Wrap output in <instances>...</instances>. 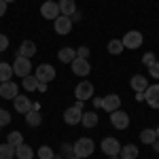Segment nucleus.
I'll use <instances>...</instances> for the list:
<instances>
[{
    "instance_id": "f257e3e1",
    "label": "nucleus",
    "mask_w": 159,
    "mask_h": 159,
    "mask_svg": "<svg viewBox=\"0 0 159 159\" xmlns=\"http://www.w3.org/2000/svg\"><path fill=\"white\" fill-rule=\"evenodd\" d=\"M72 151H74V157L85 159V157H89V155H93L96 142H93L91 138H79V140L72 144Z\"/></svg>"
},
{
    "instance_id": "f03ea898",
    "label": "nucleus",
    "mask_w": 159,
    "mask_h": 159,
    "mask_svg": "<svg viewBox=\"0 0 159 159\" xmlns=\"http://www.w3.org/2000/svg\"><path fill=\"white\" fill-rule=\"evenodd\" d=\"M121 43H123V47H125V49L136 51V49H140V47H142L144 36H142L138 30H129V32H125V36L121 38Z\"/></svg>"
},
{
    "instance_id": "7ed1b4c3",
    "label": "nucleus",
    "mask_w": 159,
    "mask_h": 159,
    "mask_svg": "<svg viewBox=\"0 0 159 159\" xmlns=\"http://www.w3.org/2000/svg\"><path fill=\"white\" fill-rule=\"evenodd\" d=\"M32 72V64L28 57H21V55H15V61H13V74H17V76H28V74Z\"/></svg>"
},
{
    "instance_id": "20e7f679",
    "label": "nucleus",
    "mask_w": 159,
    "mask_h": 159,
    "mask_svg": "<svg viewBox=\"0 0 159 159\" xmlns=\"http://www.w3.org/2000/svg\"><path fill=\"white\" fill-rule=\"evenodd\" d=\"M55 68L51 66V64H40V66H36V72H34V76L38 79V83H51L53 79H55Z\"/></svg>"
},
{
    "instance_id": "39448f33",
    "label": "nucleus",
    "mask_w": 159,
    "mask_h": 159,
    "mask_svg": "<svg viewBox=\"0 0 159 159\" xmlns=\"http://www.w3.org/2000/svg\"><path fill=\"white\" fill-rule=\"evenodd\" d=\"M40 15H43L45 19H49V21H55V19L61 15V13H60V4L53 2V0L43 2V4H40Z\"/></svg>"
},
{
    "instance_id": "423d86ee",
    "label": "nucleus",
    "mask_w": 159,
    "mask_h": 159,
    "mask_svg": "<svg viewBox=\"0 0 159 159\" xmlns=\"http://www.w3.org/2000/svg\"><path fill=\"white\" fill-rule=\"evenodd\" d=\"M108 115H110V123H112L115 129H127V127H129V115L123 112L121 108L112 110V112H108Z\"/></svg>"
},
{
    "instance_id": "0eeeda50",
    "label": "nucleus",
    "mask_w": 159,
    "mask_h": 159,
    "mask_svg": "<svg viewBox=\"0 0 159 159\" xmlns=\"http://www.w3.org/2000/svg\"><path fill=\"white\" fill-rule=\"evenodd\" d=\"M74 98L81 100V102L91 100V98H93V85H91L89 81H81L79 85L74 87Z\"/></svg>"
},
{
    "instance_id": "6e6552de",
    "label": "nucleus",
    "mask_w": 159,
    "mask_h": 159,
    "mask_svg": "<svg viewBox=\"0 0 159 159\" xmlns=\"http://www.w3.org/2000/svg\"><path fill=\"white\" fill-rule=\"evenodd\" d=\"M17 96H19V89H17V83L15 81L0 83V98L2 100H15Z\"/></svg>"
},
{
    "instance_id": "1a4fd4ad",
    "label": "nucleus",
    "mask_w": 159,
    "mask_h": 159,
    "mask_svg": "<svg viewBox=\"0 0 159 159\" xmlns=\"http://www.w3.org/2000/svg\"><path fill=\"white\" fill-rule=\"evenodd\" d=\"M70 68H72V72L76 76H87V74L91 72V64L87 60H83V57H74L70 61Z\"/></svg>"
},
{
    "instance_id": "9d476101",
    "label": "nucleus",
    "mask_w": 159,
    "mask_h": 159,
    "mask_svg": "<svg viewBox=\"0 0 159 159\" xmlns=\"http://www.w3.org/2000/svg\"><path fill=\"white\" fill-rule=\"evenodd\" d=\"M144 102H147L151 108H159V83H153V85L147 87V91H144Z\"/></svg>"
},
{
    "instance_id": "9b49d317",
    "label": "nucleus",
    "mask_w": 159,
    "mask_h": 159,
    "mask_svg": "<svg viewBox=\"0 0 159 159\" xmlns=\"http://www.w3.org/2000/svg\"><path fill=\"white\" fill-rule=\"evenodd\" d=\"M53 30H55L57 34H61V36H66V34L72 30V19L66 17V15H60V17L53 21Z\"/></svg>"
},
{
    "instance_id": "f8f14e48",
    "label": "nucleus",
    "mask_w": 159,
    "mask_h": 159,
    "mask_svg": "<svg viewBox=\"0 0 159 159\" xmlns=\"http://www.w3.org/2000/svg\"><path fill=\"white\" fill-rule=\"evenodd\" d=\"M119 151H121V144H119V140H117V138L108 136V138H104V140H102V153H106L108 157L119 155Z\"/></svg>"
},
{
    "instance_id": "ddd939ff",
    "label": "nucleus",
    "mask_w": 159,
    "mask_h": 159,
    "mask_svg": "<svg viewBox=\"0 0 159 159\" xmlns=\"http://www.w3.org/2000/svg\"><path fill=\"white\" fill-rule=\"evenodd\" d=\"M13 106H15V110L19 112V115H25V112H30V110L34 108V104H32V100L28 98V96H17V98L13 100Z\"/></svg>"
},
{
    "instance_id": "4468645a",
    "label": "nucleus",
    "mask_w": 159,
    "mask_h": 159,
    "mask_svg": "<svg viewBox=\"0 0 159 159\" xmlns=\"http://www.w3.org/2000/svg\"><path fill=\"white\" fill-rule=\"evenodd\" d=\"M81 117H83V110L76 108V106H68V108L64 110V121L68 123V125H79Z\"/></svg>"
},
{
    "instance_id": "2eb2a0df",
    "label": "nucleus",
    "mask_w": 159,
    "mask_h": 159,
    "mask_svg": "<svg viewBox=\"0 0 159 159\" xmlns=\"http://www.w3.org/2000/svg\"><path fill=\"white\" fill-rule=\"evenodd\" d=\"M102 108L106 110V112L119 110V108H121V98H119L117 93H108V96H104V98H102Z\"/></svg>"
},
{
    "instance_id": "dca6fc26",
    "label": "nucleus",
    "mask_w": 159,
    "mask_h": 159,
    "mask_svg": "<svg viewBox=\"0 0 159 159\" xmlns=\"http://www.w3.org/2000/svg\"><path fill=\"white\" fill-rule=\"evenodd\" d=\"M34 53H36V45H34V40H24L21 45H19V51H17V55H21V57H34Z\"/></svg>"
},
{
    "instance_id": "f3484780",
    "label": "nucleus",
    "mask_w": 159,
    "mask_h": 159,
    "mask_svg": "<svg viewBox=\"0 0 159 159\" xmlns=\"http://www.w3.org/2000/svg\"><path fill=\"white\" fill-rule=\"evenodd\" d=\"M129 85H132V89L138 93V91H147L148 81H147V76H142V74H134L132 81H129Z\"/></svg>"
},
{
    "instance_id": "a211bd4d",
    "label": "nucleus",
    "mask_w": 159,
    "mask_h": 159,
    "mask_svg": "<svg viewBox=\"0 0 159 159\" xmlns=\"http://www.w3.org/2000/svg\"><path fill=\"white\" fill-rule=\"evenodd\" d=\"M57 4H60V13L66 15V17H72L76 13V2L74 0H57Z\"/></svg>"
},
{
    "instance_id": "6ab92c4d",
    "label": "nucleus",
    "mask_w": 159,
    "mask_h": 159,
    "mask_svg": "<svg viewBox=\"0 0 159 159\" xmlns=\"http://www.w3.org/2000/svg\"><path fill=\"white\" fill-rule=\"evenodd\" d=\"M74 57H76V49H72V47H61L57 51V60L64 61V64H70Z\"/></svg>"
},
{
    "instance_id": "aec40b11",
    "label": "nucleus",
    "mask_w": 159,
    "mask_h": 159,
    "mask_svg": "<svg viewBox=\"0 0 159 159\" xmlns=\"http://www.w3.org/2000/svg\"><path fill=\"white\" fill-rule=\"evenodd\" d=\"M140 155V151L136 148V144H123L121 151H119V157L121 159H136Z\"/></svg>"
},
{
    "instance_id": "412c9836",
    "label": "nucleus",
    "mask_w": 159,
    "mask_h": 159,
    "mask_svg": "<svg viewBox=\"0 0 159 159\" xmlns=\"http://www.w3.org/2000/svg\"><path fill=\"white\" fill-rule=\"evenodd\" d=\"M15 157L17 159H32L34 157V148L24 142V144H19V147L15 148Z\"/></svg>"
},
{
    "instance_id": "4be33fe9",
    "label": "nucleus",
    "mask_w": 159,
    "mask_h": 159,
    "mask_svg": "<svg viewBox=\"0 0 159 159\" xmlns=\"http://www.w3.org/2000/svg\"><path fill=\"white\" fill-rule=\"evenodd\" d=\"M25 123L30 125V127H38L40 123H43V115L38 112V110H30V112H25Z\"/></svg>"
},
{
    "instance_id": "5701e85b",
    "label": "nucleus",
    "mask_w": 159,
    "mask_h": 159,
    "mask_svg": "<svg viewBox=\"0 0 159 159\" xmlns=\"http://www.w3.org/2000/svg\"><path fill=\"white\" fill-rule=\"evenodd\" d=\"M81 123L85 125V127H96L98 125V115L93 112V110H83V117H81Z\"/></svg>"
},
{
    "instance_id": "b1692460",
    "label": "nucleus",
    "mask_w": 159,
    "mask_h": 159,
    "mask_svg": "<svg viewBox=\"0 0 159 159\" xmlns=\"http://www.w3.org/2000/svg\"><path fill=\"white\" fill-rule=\"evenodd\" d=\"M155 140H157V132H155L153 127H147V129L140 132V142H142V144H153Z\"/></svg>"
},
{
    "instance_id": "393cba45",
    "label": "nucleus",
    "mask_w": 159,
    "mask_h": 159,
    "mask_svg": "<svg viewBox=\"0 0 159 159\" xmlns=\"http://www.w3.org/2000/svg\"><path fill=\"white\" fill-rule=\"evenodd\" d=\"M106 49H108L110 55H121L123 51H125V47H123V43L119 40V38H112V40H108Z\"/></svg>"
},
{
    "instance_id": "a878e982",
    "label": "nucleus",
    "mask_w": 159,
    "mask_h": 159,
    "mask_svg": "<svg viewBox=\"0 0 159 159\" xmlns=\"http://www.w3.org/2000/svg\"><path fill=\"white\" fill-rule=\"evenodd\" d=\"M7 142H9L13 148H17L19 144H24V134L17 132V129H15V132H9V134H7Z\"/></svg>"
},
{
    "instance_id": "bb28decb",
    "label": "nucleus",
    "mask_w": 159,
    "mask_h": 159,
    "mask_svg": "<svg viewBox=\"0 0 159 159\" xmlns=\"http://www.w3.org/2000/svg\"><path fill=\"white\" fill-rule=\"evenodd\" d=\"M11 76H13V66L7 61H0V83L11 81Z\"/></svg>"
},
{
    "instance_id": "cd10ccee",
    "label": "nucleus",
    "mask_w": 159,
    "mask_h": 159,
    "mask_svg": "<svg viewBox=\"0 0 159 159\" xmlns=\"http://www.w3.org/2000/svg\"><path fill=\"white\" fill-rule=\"evenodd\" d=\"M21 87H24L25 91H36L38 89V79L36 76H24V83H21Z\"/></svg>"
},
{
    "instance_id": "c85d7f7f",
    "label": "nucleus",
    "mask_w": 159,
    "mask_h": 159,
    "mask_svg": "<svg viewBox=\"0 0 159 159\" xmlns=\"http://www.w3.org/2000/svg\"><path fill=\"white\" fill-rule=\"evenodd\" d=\"M13 157H15V148L9 142L0 144V159H13Z\"/></svg>"
},
{
    "instance_id": "c756f323",
    "label": "nucleus",
    "mask_w": 159,
    "mask_h": 159,
    "mask_svg": "<svg viewBox=\"0 0 159 159\" xmlns=\"http://www.w3.org/2000/svg\"><path fill=\"white\" fill-rule=\"evenodd\" d=\"M38 159H55V153H53V148L47 147V144H43V147L38 148Z\"/></svg>"
},
{
    "instance_id": "7c9ffc66",
    "label": "nucleus",
    "mask_w": 159,
    "mask_h": 159,
    "mask_svg": "<svg viewBox=\"0 0 159 159\" xmlns=\"http://www.w3.org/2000/svg\"><path fill=\"white\" fill-rule=\"evenodd\" d=\"M9 123H11V112L0 108V127H4V125H9Z\"/></svg>"
},
{
    "instance_id": "2f4dec72",
    "label": "nucleus",
    "mask_w": 159,
    "mask_h": 159,
    "mask_svg": "<svg viewBox=\"0 0 159 159\" xmlns=\"http://www.w3.org/2000/svg\"><path fill=\"white\" fill-rule=\"evenodd\" d=\"M155 61H157V55H155V53H144V55H142V64H144V66H151V64H155Z\"/></svg>"
},
{
    "instance_id": "473e14b6",
    "label": "nucleus",
    "mask_w": 159,
    "mask_h": 159,
    "mask_svg": "<svg viewBox=\"0 0 159 159\" xmlns=\"http://www.w3.org/2000/svg\"><path fill=\"white\" fill-rule=\"evenodd\" d=\"M148 74H151V79L159 81V61H155V64L148 66Z\"/></svg>"
},
{
    "instance_id": "72a5a7b5",
    "label": "nucleus",
    "mask_w": 159,
    "mask_h": 159,
    "mask_svg": "<svg viewBox=\"0 0 159 159\" xmlns=\"http://www.w3.org/2000/svg\"><path fill=\"white\" fill-rule=\"evenodd\" d=\"M76 57L87 60V57H89V47H79V49H76Z\"/></svg>"
},
{
    "instance_id": "f704fd0d",
    "label": "nucleus",
    "mask_w": 159,
    "mask_h": 159,
    "mask_svg": "<svg viewBox=\"0 0 159 159\" xmlns=\"http://www.w3.org/2000/svg\"><path fill=\"white\" fill-rule=\"evenodd\" d=\"M9 49V36H4V34H0V53L2 51Z\"/></svg>"
},
{
    "instance_id": "c9c22d12",
    "label": "nucleus",
    "mask_w": 159,
    "mask_h": 159,
    "mask_svg": "<svg viewBox=\"0 0 159 159\" xmlns=\"http://www.w3.org/2000/svg\"><path fill=\"white\" fill-rule=\"evenodd\" d=\"M61 153L66 155V157H72L74 151H72V144H61Z\"/></svg>"
},
{
    "instance_id": "e433bc0d",
    "label": "nucleus",
    "mask_w": 159,
    "mask_h": 159,
    "mask_svg": "<svg viewBox=\"0 0 159 159\" xmlns=\"http://www.w3.org/2000/svg\"><path fill=\"white\" fill-rule=\"evenodd\" d=\"M4 13H7V2L0 0V17H4Z\"/></svg>"
},
{
    "instance_id": "4c0bfd02",
    "label": "nucleus",
    "mask_w": 159,
    "mask_h": 159,
    "mask_svg": "<svg viewBox=\"0 0 159 159\" xmlns=\"http://www.w3.org/2000/svg\"><path fill=\"white\" fill-rule=\"evenodd\" d=\"M47 87H49V83H38V91H43V93H45V91H47Z\"/></svg>"
},
{
    "instance_id": "58836bf2",
    "label": "nucleus",
    "mask_w": 159,
    "mask_h": 159,
    "mask_svg": "<svg viewBox=\"0 0 159 159\" xmlns=\"http://www.w3.org/2000/svg\"><path fill=\"white\" fill-rule=\"evenodd\" d=\"M136 100H138V102H144V91H138V93H136Z\"/></svg>"
},
{
    "instance_id": "ea45409f",
    "label": "nucleus",
    "mask_w": 159,
    "mask_h": 159,
    "mask_svg": "<svg viewBox=\"0 0 159 159\" xmlns=\"http://www.w3.org/2000/svg\"><path fill=\"white\" fill-rule=\"evenodd\" d=\"M93 106H98V108H102V98H93Z\"/></svg>"
},
{
    "instance_id": "a19ab883",
    "label": "nucleus",
    "mask_w": 159,
    "mask_h": 159,
    "mask_svg": "<svg viewBox=\"0 0 159 159\" xmlns=\"http://www.w3.org/2000/svg\"><path fill=\"white\" fill-rule=\"evenodd\" d=\"M151 147H153V151H157V153H159V140H155V142H153Z\"/></svg>"
},
{
    "instance_id": "79ce46f5",
    "label": "nucleus",
    "mask_w": 159,
    "mask_h": 159,
    "mask_svg": "<svg viewBox=\"0 0 159 159\" xmlns=\"http://www.w3.org/2000/svg\"><path fill=\"white\" fill-rule=\"evenodd\" d=\"M108 159H121V157H119V155H112V157H108Z\"/></svg>"
},
{
    "instance_id": "37998d69",
    "label": "nucleus",
    "mask_w": 159,
    "mask_h": 159,
    "mask_svg": "<svg viewBox=\"0 0 159 159\" xmlns=\"http://www.w3.org/2000/svg\"><path fill=\"white\" fill-rule=\"evenodd\" d=\"M155 132H157V140H159V125H157V127H155Z\"/></svg>"
},
{
    "instance_id": "c03bdc74",
    "label": "nucleus",
    "mask_w": 159,
    "mask_h": 159,
    "mask_svg": "<svg viewBox=\"0 0 159 159\" xmlns=\"http://www.w3.org/2000/svg\"><path fill=\"white\" fill-rule=\"evenodd\" d=\"M66 159H81V157H74V155H72V157H66Z\"/></svg>"
},
{
    "instance_id": "a18cd8bd",
    "label": "nucleus",
    "mask_w": 159,
    "mask_h": 159,
    "mask_svg": "<svg viewBox=\"0 0 159 159\" xmlns=\"http://www.w3.org/2000/svg\"><path fill=\"white\" fill-rule=\"evenodd\" d=\"M4 2H7V4H9V2H15V0H4Z\"/></svg>"
},
{
    "instance_id": "49530a36",
    "label": "nucleus",
    "mask_w": 159,
    "mask_h": 159,
    "mask_svg": "<svg viewBox=\"0 0 159 159\" xmlns=\"http://www.w3.org/2000/svg\"><path fill=\"white\" fill-rule=\"evenodd\" d=\"M55 159H57V157H55Z\"/></svg>"
}]
</instances>
